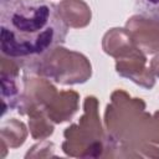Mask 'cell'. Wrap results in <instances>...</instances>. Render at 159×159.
<instances>
[{"label": "cell", "mask_w": 159, "mask_h": 159, "mask_svg": "<svg viewBox=\"0 0 159 159\" xmlns=\"http://www.w3.org/2000/svg\"><path fill=\"white\" fill-rule=\"evenodd\" d=\"M68 26L47 0L1 1L0 48L14 60H39L65 42Z\"/></svg>", "instance_id": "cell-1"}, {"label": "cell", "mask_w": 159, "mask_h": 159, "mask_svg": "<svg viewBox=\"0 0 159 159\" xmlns=\"http://www.w3.org/2000/svg\"><path fill=\"white\" fill-rule=\"evenodd\" d=\"M104 125L106 149L122 150L123 157L159 158V111L148 113L142 98L130 97L123 89L112 92Z\"/></svg>", "instance_id": "cell-2"}, {"label": "cell", "mask_w": 159, "mask_h": 159, "mask_svg": "<svg viewBox=\"0 0 159 159\" xmlns=\"http://www.w3.org/2000/svg\"><path fill=\"white\" fill-rule=\"evenodd\" d=\"M62 150L73 158H98L106 149V137L98 113V99L87 96L83 101V114L80 120L63 132Z\"/></svg>", "instance_id": "cell-3"}, {"label": "cell", "mask_w": 159, "mask_h": 159, "mask_svg": "<svg viewBox=\"0 0 159 159\" xmlns=\"http://www.w3.org/2000/svg\"><path fill=\"white\" fill-rule=\"evenodd\" d=\"M34 72L60 84H80L92 76V65L81 52L56 46L41 56L35 65Z\"/></svg>", "instance_id": "cell-4"}, {"label": "cell", "mask_w": 159, "mask_h": 159, "mask_svg": "<svg viewBox=\"0 0 159 159\" xmlns=\"http://www.w3.org/2000/svg\"><path fill=\"white\" fill-rule=\"evenodd\" d=\"M116 71L145 89H152L155 84V76L147 66V55L137 46L116 58Z\"/></svg>", "instance_id": "cell-5"}, {"label": "cell", "mask_w": 159, "mask_h": 159, "mask_svg": "<svg viewBox=\"0 0 159 159\" xmlns=\"http://www.w3.org/2000/svg\"><path fill=\"white\" fill-rule=\"evenodd\" d=\"M57 92V88L51 83L50 80L34 72V75H30V77L24 78L21 98L17 106L19 112L25 114L30 108L45 109Z\"/></svg>", "instance_id": "cell-6"}, {"label": "cell", "mask_w": 159, "mask_h": 159, "mask_svg": "<svg viewBox=\"0 0 159 159\" xmlns=\"http://www.w3.org/2000/svg\"><path fill=\"white\" fill-rule=\"evenodd\" d=\"M125 29L135 46L143 53H159V20L134 15L127 20Z\"/></svg>", "instance_id": "cell-7"}, {"label": "cell", "mask_w": 159, "mask_h": 159, "mask_svg": "<svg viewBox=\"0 0 159 159\" xmlns=\"http://www.w3.org/2000/svg\"><path fill=\"white\" fill-rule=\"evenodd\" d=\"M78 104L80 94L76 91H60L43 111L53 123H62L73 117V114L78 111Z\"/></svg>", "instance_id": "cell-8"}, {"label": "cell", "mask_w": 159, "mask_h": 159, "mask_svg": "<svg viewBox=\"0 0 159 159\" xmlns=\"http://www.w3.org/2000/svg\"><path fill=\"white\" fill-rule=\"evenodd\" d=\"M57 11L63 22L72 29H83L92 19L91 7L83 0H61L57 4Z\"/></svg>", "instance_id": "cell-9"}, {"label": "cell", "mask_w": 159, "mask_h": 159, "mask_svg": "<svg viewBox=\"0 0 159 159\" xmlns=\"http://www.w3.org/2000/svg\"><path fill=\"white\" fill-rule=\"evenodd\" d=\"M27 138V128L24 122L10 118L2 120L0 125V139H1V149L4 150L1 158L6 155V149H16L21 147Z\"/></svg>", "instance_id": "cell-10"}, {"label": "cell", "mask_w": 159, "mask_h": 159, "mask_svg": "<svg viewBox=\"0 0 159 159\" xmlns=\"http://www.w3.org/2000/svg\"><path fill=\"white\" fill-rule=\"evenodd\" d=\"M25 114L29 117V129L34 139L43 140L53 133V122L42 108H30Z\"/></svg>", "instance_id": "cell-11"}, {"label": "cell", "mask_w": 159, "mask_h": 159, "mask_svg": "<svg viewBox=\"0 0 159 159\" xmlns=\"http://www.w3.org/2000/svg\"><path fill=\"white\" fill-rule=\"evenodd\" d=\"M55 144L47 140H41L39 144L34 145L27 153L26 158H47V157H55Z\"/></svg>", "instance_id": "cell-12"}, {"label": "cell", "mask_w": 159, "mask_h": 159, "mask_svg": "<svg viewBox=\"0 0 159 159\" xmlns=\"http://www.w3.org/2000/svg\"><path fill=\"white\" fill-rule=\"evenodd\" d=\"M149 67H150V71L153 72V75L159 78V53L155 55V56L150 60Z\"/></svg>", "instance_id": "cell-13"}, {"label": "cell", "mask_w": 159, "mask_h": 159, "mask_svg": "<svg viewBox=\"0 0 159 159\" xmlns=\"http://www.w3.org/2000/svg\"><path fill=\"white\" fill-rule=\"evenodd\" d=\"M147 1L152 5H159V0H147Z\"/></svg>", "instance_id": "cell-14"}, {"label": "cell", "mask_w": 159, "mask_h": 159, "mask_svg": "<svg viewBox=\"0 0 159 159\" xmlns=\"http://www.w3.org/2000/svg\"><path fill=\"white\" fill-rule=\"evenodd\" d=\"M1 1H7V0H1Z\"/></svg>", "instance_id": "cell-15"}]
</instances>
